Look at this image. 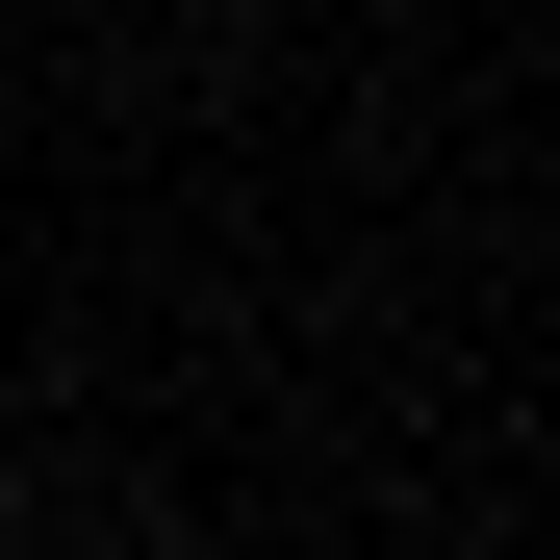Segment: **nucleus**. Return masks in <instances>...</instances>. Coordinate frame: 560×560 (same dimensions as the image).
<instances>
[{"label":"nucleus","mask_w":560,"mask_h":560,"mask_svg":"<svg viewBox=\"0 0 560 560\" xmlns=\"http://www.w3.org/2000/svg\"><path fill=\"white\" fill-rule=\"evenodd\" d=\"M230 26H306V0H230Z\"/></svg>","instance_id":"1"}]
</instances>
